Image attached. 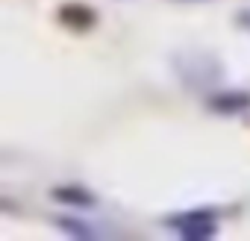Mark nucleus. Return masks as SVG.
<instances>
[{
	"instance_id": "3",
	"label": "nucleus",
	"mask_w": 250,
	"mask_h": 241,
	"mask_svg": "<svg viewBox=\"0 0 250 241\" xmlns=\"http://www.w3.org/2000/svg\"><path fill=\"white\" fill-rule=\"evenodd\" d=\"M50 200L59 203V206H68V209H97V194L88 191L85 185H53L50 188Z\"/></svg>"
},
{
	"instance_id": "2",
	"label": "nucleus",
	"mask_w": 250,
	"mask_h": 241,
	"mask_svg": "<svg viewBox=\"0 0 250 241\" xmlns=\"http://www.w3.org/2000/svg\"><path fill=\"white\" fill-rule=\"evenodd\" d=\"M206 109L215 112V115H241V112H250V91H244V88L212 91L206 97Z\"/></svg>"
},
{
	"instance_id": "4",
	"label": "nucleus",
	"mask_w": 250,
	"mask_h": 241,
	"mask_svg": "<svg viewBox=\"0 0 250 241\" xmlns=\"http://www.w3.org/2000/svg\"><path fill=\"white\" fill-rule=\"evenodd\" d=\"M53 223H56V229L65 232L68 238H80V241H94V238H100V232H97L88 221H83V218H77V215H59V218H53Z\"/></svg>"
},
{
	"instance_id": "6",
	"label": "nucleus",
	"mask_w": 250,
	"mask_h": 241,
	"mask_svg": "<svg viewBox=\"0 0 250 241\" xmlns=\"http://www.w3.org/2000/svg\"><path fill=\"white\" fill-rule=\"evenodd\" d=\"M183 3H194V0H183Z\"/></svg>"
},
{
	"instance_id": "1",
	"label": "nucleus",
	"mask_w": 250,
	"mask_h": 241,
	"mask_svg": "<svg viewBox=\"0 0 250 241\" xmlns=\"http://www.w3.org/2000/svg\"><path fill=\"white\" fill-rule=\"evenodd\" d=\"M162 223L168 229H174L183 241H209V238L218 235V212L209 209V206L188 209V212H174Z\"/></svg>"
},
{
	"instance_id": "5",
	"label": "nucleus",
	"mask_w": 250,
	"mask_h": 241,
	"mask_svg": "<svg viewBox=\"0 0 250 241\" xmlns=\"http://www.w3.org/2000/svg\"><path fill=\"white\" fill-rule=\"evenodd\" d=\"M62 18H65L71 27H77V30H88V27L97 21V15H94L91 9L80 6V3H71V6H65V9H62Z\"/></svg>"
}]
</instances>
